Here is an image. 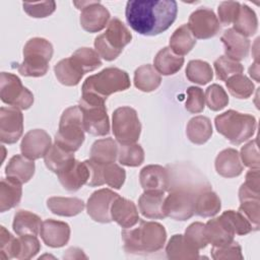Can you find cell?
Segmentation results:
<instances>
[{
  "label": "cell",
  "mask_w": 260,
  "mask_h": 260,
  "mask_svg": "<svg viewBox=\"0 0 260 260\" xmlns=\"http://www.w3.org/2000/svg\"><path fill=\"white\" fill-rule=\"evenodd\" d=\"M178 12L174 0H131L126 4L125 16L133 30L142 36H156L167 30Z\"/></svg>",
  "instance_id": "6da1fadb"
},
{
  "label": "cell",
  "mask_w": 260,
  "mask_h": 260,
  "mask_svg": "<svg viewBox=\"0 0 260 260\" xmlns=\"http://www.w3.org/2000/svg\"><path fill=\"white\" fill-rule=\"evenodd\" d=\"M211 189L206 181H200L195 184L184 181L180 184H169V195L164 200V211L167 216L176 220H187L195 213V201L197 195Z\"/></svg>",
  "instance_id": "7a4b0ae2"
},
{
  "label": "cell",
  "mask_w": 260,
  "mask_h": 260,
  "mask_svg": "<svg viewBox=\"0 0 260 260\" xmlns=\"http://www.w3.org/2000/svg\"><path fill=\"white\" fill-rule=\"evenodd\" d=\"M124 250L130 254H146L162 249L167 232L162 224L155 221L139 220L135 228L122 231Z\"/></svg>",
  "instance_id": "3957f363"
},
{
  "label": "cell",
  "mask_w": 260,
  "mask_h": 260,
  "mask_svg": "<svg viewBox=\"0 0 260 260\" xmlns=\"http://www.w3.org/2000/svg\"><path fill=\"white\" fill-rule=\"evenodd\" d=\"M214 124L217 132L235 145H239L251 138L257 126L254 116L234 110H229L216 116Z\"/></svg>",
  "instance_id": "277c9868"
},
{
  "label": "cell",
  "mask_w": 260,
  "mask_h": 260,
  "mask_svg": "<svg viewBox=\"0 0 260 260\" xmlns=\"http://www.w3.org/2000/svg\"><path fill=\"white\" fill-rule=\"evenodd\" d=\"M130 87V78L126 71L108 67L99 73L88 76L82 84V93H90L107 100L112 93L126 90Z\"/></svg>",
  "instance_id": "5b68a950"
},
{
  "label": "cell",
  "mask_w": 260,
  "mask_h": 260,
  "mask_svg": "<svg viewBox=\"0 0 260 260\" xmlns=\"http://www.w3.org/2000/svg\"><path fill=\"white\" fill-rule=\"evenodd\" d=\"M53 56L52 44L44 38H32L23 48V61L17 64L18 72L23 76H44L49 69Z\"/></svg>",
  "instance_id": "8992f818"
},
{
  "label": "cell",
  "mask_w": 260,
  "mask_h": 260,
  "mask_svg": "<svg viewBox=\"0 0 260 260\" xmlns=\"http://www.w3.org/2000/svg\"><path fill=\"white\" fill-rule=\"evenodd\" d=\"M132 40V35L127 26L117 17L112 18L104 34L94 39L95 52L106 61L115 60L124 47Z\"/></svg>",
  "instance_id": "52a82bcc"
},
{
  "label": "cell",
  "mask_w": 260,
  "mask_h": 260,
  "mask_svg": "<svg viewBox=\"0 0 260 260\" xmlns=\"http://www.w3.org/2000/svg\"><path fill=\"white\" fill-rule=\"evenodd\" d=\"M84 131L80 108L78 106L69 107L60 118L55 143L68 151L74 152L79 149L84 141Z\"/></svg>",
  "instance_id": "ba28073f"
},
{
  "label": "cell",
  "mask_w": 260,
  "mask_h": 260,
  "mask_svg": "<svg viewBox=\"0 0 260 260\" xmlns=\"http://www.w3.org/2000/svg\"><path fill=\"white\" fill-rule=\"evenodd\" d=\"M105 102V100L90 93H82L78 102L84 130L90 135L105 136L110 132V121Z\"/></svg>",
  "instance_id": "9c48e42d"
},
{
  "label": "cell",
  "mask_w": 260,
  "mask_h": 260,
  "mask_svg": "<svg viewBox=\"0 0 260 260\" xmlns=\"http://www.w3.org/2000/svg\"><path fill=\"white\" fill-rule=\"evenodd\" d=\"M112 128L115 138L120 144L135 143L141 132V124L137 112L130 107H120L113 113Z\"/></svg>",
  "instance_id": "30bf717a"
},
{
  "label": "cell",
  "mask_w": 260,
  "mask_h": 260,
  "mask_svg": "<svg viewBox=\"0 0 260 260\" xmlns=\"http://www.w3.org/2000/svg\"><path fill=\"white\" fill-rule=\"evenodd\" d=\"M0 98L3 103L20 110L29 109L34 103V94L16 75L8 72H1L0 75Z\"/></svg>",
  "instance_id": "8fae6325"
},
{
  "label": "cell",
  "mask_w": 260,
  "mask_h": 260,
  "mask_svg": "<svg viewBox=\"0 0 260 260\" xmlns=\"http://www.w3.org/2000/svg\"><path fill=\"white\" fill-rule=\"evenodd\" d=\"M80 13V24L88 32L101 31L108 25L110 19L109 10L99 1H81L73 2Z\"/></svg>",
  "instance_id": "7c38bea8"
},
{
  "label": "cell",
  "mask_w": 260,
  "mask_h": 260,
  "mask_svg": "<svg viewBox=\"0 0 260 260\" xmlns=\"http://www.w3.org/2000/svg\"><path fill=\"white\" fill-rule=\"evenodd\" d=\"M188 26L195 39L206 40L214 37L220 29V24L215 13L206 7L193 11L189 17Z\"/></svg>",
  "instance_id": "4fadbf2b"
},
{
  "label": "cell",
  "mask_w": 260,
  "mask_h": 260,
  "mask_svg": "<svg viewBox=\"0 0 260 260\" xmlns=\"http://www.w3.org/2000/svg\"><path fill=\"white\" fill-rule=\"evenodd\" d=\"M23 116L16 107H1L0 109V140L13 144L22 135Z\"/></svg>",
  "instance_id": "5bb4252c"
},
{
  "label": "cell",
  "mask_w": 260,
  "mask_h": 260,
  "mask_svg": "<svg viewBox=\"0 0 260 260\" xmlns=\"http://www.w3.org/2000/svg\"><path fill=\"white\" fill-rule=\"evenodd\" d=\"M118 196L117 193L106 188L94 191L87 200V214L94 221L102 223L111 222V207Z\"/></svg>",
  "instance_id": "9a60e30c"
},
{
  "label": "cell",
  "mask_w": 260,
  "mask_h": 260,
  "mask_svg": "<svg viewBox=\"0 0 260 260\" xmlns=\"http://www.w3.org/2000/svg\"><path fill=\"white\" fill-rule=\"evenodd\" d=\"M52 141L50 135L43 129L29 130L22 138L20 150L22 155L35 160L44 157L50 147Z\"/></svg>",
  "instance_id": "2e32d148"
},
{
  "label": "cell",
  "mask_w": 260,
  "mask_h": 260,
  "mask_svg": "<svg viewBox=\"0 0 260 260\" xmlns=\"http://www.w3.org/2000/svg\"><path fill=\"white\" fill-rule=\"evenodd\" d=\"M139 181L144 192L164 194L169 188V171L158 165L146 166L140 171Z\"/></svg>",
  "instance_id": "e0dca14e"
},
{
  "label": "cell",
  "mask_w": 260,
  "mask_h": 260,
  "mask_svg": "<svg viewBox=\"0 0 260 260\" xmlns=\"http://www.w3.org/2000/svg\"><path fill=\"white\" fill-rule=\"evenodd\" d=\"M57 176L65 190L74 192L87 184L90 177V171L85 160L79 161L75 159L66 170Z\"/></svg>",
  "instance_id": "ac0fdd59"
},
{
  "label": "cell",
  "mask_w": 260,
  "mask_h": 260,
  "mask_svg": "<svg viewBox=\"0 0 260 260\" xmlns=\"http://www.w3.org/2000/svg\"><path fill=\"white\" fill-rule=\"evenodd\" d=\"M40 235L47 246L60 248L65 246L70 239V226L64 221L46 219L42 222Z\"/></svg>",
  "instance_id": "d6986e66"
},
{
  "label": "cell",
  "mask_w": 260,
  "mask_h": 260,
  "mask_svg": "<svg viewBox=\"0 0 260 260\" xmlns=\"http://www.w3.org/2000/svg\"><path fill=\"white\" fill-rule=\"evenodd\" d=\"M204 234L208 243L213 247H222L234 241L235 233L226 221V219L220 215L209 219L204 224Z\"/></svg>",
  "instance_id": "ffe728a7"
},
{
  "label": "cell",
  "mask_w": 260,
  "mask_h": 260,
  "mask_svg": "<svg viewBox=\"0 0 260 260\" xmlns=\"http://www.w3.org/2000/svg\"><path fill=\"white\" fill-rule=\"evenodd\" d=\"M220 40L224 46V53L226 57L239 62L248 56L250 41L235 29L228 28L224 30Z\"/></svg>",
  "instance_id": "44dd1931"
},
{
  "label": "cell",
  "mask_w": 260,
  "mask_h": 260,
  "mask_svg": "<svg viewBox=\"0 0 260 260\" xmlns=\"http://www.w3.org/2000/svg\"><path fill=\"white\" fill-rule=\"evenodd\" d=\"M112 220L116 221L123 229L134 226L139 221V214L136 205L126 198L118 196L111 207Z\"/></svg>",
  "instance_id": "7402d4cb"
},
{
  "label": "cell",
  "mask_w": 260,
  "mask_h": 260,
  "mask_svg": "<svg viewBox=\"0 0 260 260\" xmlns=\"http://www.w3.org/2000/svg\"><path fill=\"white\" fill-rule=\"evenodd\" d=\"M214 166L216 173L223 178H235L243 172L240 153L234 148L221 150L215 158Z\"/></svg>",
  "instance_id": "603a6c76"
},
{
  "label": "cell",
  "mask_w": 260,
  "mask_h": 260,
  "mask_svg": "<svg viewBox=\"0 0 260 260\" xmlns=\"http://www.w3.org/2000/svg\"><path fill=\"white\" fill-rule=\"evenodd\" d=\"M35 168L34 160L25 157L24 155L16 154L9 159L5 168V175L7 178L23 184L32 178Z\"/></svg>",
  "instance_id": "cb8c5ba5"
},
{
  "label": "cell",
  "mask_w": 260,
  "mask_h": 260,
  "mask_svg": "<svg viewBox=\"0 0 260 260\" xmlns=\"http://www.w3.org/2000/svg\"><path fill=\"white\" fill-rule=\"evenodd\" d=\"M199 250L192 246L184 235H174L166 247L167 257L171 260H193L199 258Z\"/></svg>",
  "instance_id": "d4e9b609"
},
{
  "label": "cell",
  "mask_w": 260,
  "mask_h": 260,
  "mask_svg": "<svg viewBox=\"0 0 260 260\" xmlns=\"http://www.w3.org/2000/svg\"><path fill=\"white\" fill-rule=\"evenodd\" d=\"M165 196L161 193L144 192L138 200L139 211L143 216L152 219H162L167 217L164 211Z\"/></svg>",
  "instance_id": "484cf974"
},
{
  "label": "cell",
  "mask_w": 260,
  "mask_h": 260,
  "mask_svg": "<svg viewBox=\"0 0 260 260\" xmlns=\"http://www.w3.org/2000/svg\"><path fill=\"white\" fill-rule=\"evenodd\" d=\"M46 167L55 174H60L66 170L74 160V152L68 151L54 143L44 156Z\"/></svg>",
  "instance_id": "4316f807"
},
{
  "label": "cell",
  "mask_w": 260,
  "mask_h": 260,
  "mask_svg": "<svg viewBox=\"0 0 260 260\" xmlns=\"http://www.w3.org/2000/svg\"><path fill=\"white\" fill-rule=\"evenodd\" d=\"M21 195V183L10 178H2L0 183V211L4 212L17 206Z\"/></svg>",
  "instance_id": "83f0119b"
},
{
  "label": "cell",
  "mask_w": 260,
  "mask_h": 260,
  "mask_svg": "<svg viewBox=\"0 0 260 260\" xmlns=\"http://www.w3.org/2000/svg\"><path fill=\"white\" fill-rule=\"evenodd\" d=\"M153 63V67L159 74L173 75L182 68L184 58L175 54L170 47H165L157 52Z\"/></svg>",
  "instance_id": "f1b7e54d"
},
{
  "label": "cell",
  "mask_w": 260,
  "mask_h": 260,
  "mask_svg": "<svg viewBox=\"0 0 260 260\" xmlns=\"http://www.w3.org/2000/svg\"><path fill=\"white\" fill-rule=\"evenodd\" d=\"M48 208L60 216H75L84 208V202L76 197H50L47 200Z\"/></svg>",
  "instance_id": "f546056e"
},
{
  "label": "cell",
  "mask_w": 260,
  "mask_h": 260,
  "mask_svg": "<svg viewBox=\"0 0 260 260\" xmlns=\"http://www.w3.org/2000/svg\"><path fill=\"white\" fill-rule=\"evenodd\" d=\"M54 72L59 82L66 86L77 85L84 75L83 71L71 57L59 61L54 66Z\"/></svg>",
  "instance_id": "4dcf8cb0"
},
{
  "label": "cell",
  "mask_w": 260,
  "mask_h": 260,
  "mask_svg": "<svg viewBox=\"0 0 260 260\" xmlns=\"http://www.w3.org/2000/svg\"><path fill=\"white\" fill-rule=\"evenodd\" d=\"M90 159L101 165L115 162L118 156V145L113 138H103L93 142L90 148Z\"/></svg>",
  "instance_id": "1f68e13d"
},
{
  "label": "cell",
  "mask_w": 260,
  "mask_h": 260,
  "mask_svg": "<svg viewBox=\"0 0 260 260\" xmlns=\"http://www.w3.org/2000/svg\"><path fill=\"white\" fill-rule=\"evenodd\" d=\"M42 221L40 216L37 214L27 211V210H18L14 214L12 228L16 235H34L37 236L40 233Z\"/></svg>",
  "instance_id": "d6a6232c"
},
{
  "label": "cell",
  "mask_w": 260,
  "mask_h": 260,
  "mask_svg": "<svg viewBox=\"0 0 260 260\" xmlns=\"http://www.w3.org/2000/svg\"><path fill=\"white\" fill-rule=\"evenodd\" d=\"M186 134L189 140L195 144L205 143L212 135V125L205 116H196L192 118L186 128Z\"/></svg>",
  "instance_id": "836d02e7"
},
{
  "label": "cell",
  "mask_w": 260,
  "mask_h": 260,
  "mask_svg": "<svg viewBox=\"0 0 260 260\" xmlns=\"http://www.w3.org/2000/svg\"><path fill=\"white\" fill-rule=\"evenodd\" d=\"M160 82V74L150 64L142 65L134 72V84L141 91H153L159 86Z\"/></svg>",
  "instance_id": "e575fe53"
},
{
  "label": "cell",
  "mask_w": 260,
  "mask_h": 260,
  "mask_svg": "<svg viewBox=\"0 0 260 260\" xmlns=\"http://www.w3.org/2000/svg\"><path fill=\"white\" fill-rule=\"evenodd\" d=\"M221 202L211 189L200 192L195 201V213L201 217H211L219 212Z\"/></svg>",
  "instance_id": "d590c367"
},
{
  "label": "cell",
  "mask_w": 260,
  "mask_h": 260,
  "mask_svg": "<svg viewBox=\"0 0 260 260\" xmlns=\"http://www.w3.org/2000/svg\"><path fill=\"white\" fill-rule=\"evenodd\" d=\"M195 44L196 39L192 35L188 24H183L178 27L170 38V48L179 56L188 54Z\"/></svg>",
  "instance_id": "8d00e7d4"
},
{
  "label": "cell",
  "mask_w": 260,
  "mask_h": 260,
  "mask_svg": "<svg viewBox=\"0 0 260 260\" xmlns=\"http://www.w3.org/2000/svg\"><path fill=\"white\" fill-rule=\"evenodd\" d=\"M233 23V29L246 38L253 36L258 28V19L256 13L246 4L241 5L238 15Z\"/></svg>",
  "instance_id": "74e56055"
},
{
  "label": "cell",
  "mask_w": 260,
  "mask_h": 260,
  "mask_svg": "<svg viewBox=\"0 0 260 260\" xmlns=\"http://www.w3.org/2000/svg\"><path fill=\"white\" fill-rule=\"evenodd\" d=\"M41 250V244L34 235H23L15 238L13 258L27 260L35 257Z\"/></svg>",
  "instance_id": "f35d334b"
},
{
  "label": "cell",
  "mask_w": 260,
  "mask_h": 260,
  "mask_svg": "<svg viewBox=\"0 0 260 260\" xmlns=\"http://www.w3.org/2000/svg\"><path fill=\"white\" fill-rule=\"evenodd\" d=\"M185 72L189 81L200 85L208 83L213 78L211 66L202 60H191L187 64Z\"/></svg>",
  "instance_id": "ab89813d"
},
{
  "label": "cell",
  "mask_w": 260,
  "mask_h": 260,
  "mask_svg": "<svg viewBox=\"0 0 260 260\" xmlns=\"http://www.w3.org/2000/svg\"><path fill=\"white\" fill-rule=\"evenodd\" d=\"M72 60L79 66L83 73L98 69L102 65L100 55L90 48H79L72 55Z\"/></svg>",
  "instance_id": "60d3db41"
},
{
  "label": "cell",
  "mask_w": 260,
  "mask_h": 260,
  "mask_svg": "<svg viewBox=\"0 0 260 260\" xmlns=\"http://www.w3.org/2000/svg\"><path fill=\"white\" fill-rule=\"evenodd\" d=\"M118 160L123 166L138 167L144 160V150L136 143L121 144L118 147Z\"/></svg>",
  "instance_id": "b9f144b4"
},
{
  "label": "cell",
  "mask_w": 260,
  "mask_h": 260,
  "mask_svg": "<svg viewBox=\"0 0 260 260\" xmlns=\"http://www.w3.org/2000/svg\"><path fill=\"white\" fill-rule=\"evenodd\" d=\"M230 93L237 99H248L254 92V83L245 75L237 74L225 81Z\"/></svg>",
  "instance_id": "7bdbcfd3"
},
{
  "label": "cell",
  "mask_w": 260,
  "mask_h": 260,
  "mask_svg": "<svg viewBox=\"0 0 260 260\" xmlns=\"http://www.w3.org/2000/svg\"><path fill=\"white\" fill-rule=\"evenodd\" d=\"M213 65L217 79L222 81L229 79L234 75L241 74L244 71V67L240 62L235 61L226 56L218 57L214 61Z\"/></svg>",
  "instance_id": "ee69618b"
},
{
  "label": "cell",
  "mask_w": 260,
  "mask_h": 260,
  "mask_svg": "<svg viewBox=\"0 0 260 260\" xmlns=\"http://www.w3.org/2000/svg\"><path fill=\"white\" fill-rule=\"evenodd\" d=\"M204 99L206 105L211 111H220L229 104V96L225 90L219 84H211L205 90Z\"/></svg>",
  "instance_id": "f6af8a7d"
},
{
  "label": "cell",
  "mask_w": 260,
  "mask_h": 260,
  "mask_svg": "<svg viewBox=\"0 0 260 260\" xmlns=\"http://www.w3.org/2000/svg\"><path fill=\"white\" fill-rule=\"evenodd\" d=\"M221 215L230 223L235 235L245 236V235L255 231L253 225L251 224V222L240 211L226 210V211L222 212Z\"/></svg>",
  "instance_id": "bcb514c9"
},
{
  "label": "cell",
  "mask_w": 260,
  "mask_h": 260,
  "mask_svg": "<svg viewBox=\"0 0 260 260\" xmlns=\"http://www.w3.org/2000/svg\"><path fill=\"white\" fill-rule=\"evenodd\" d=\"M103 178L105 184L114 189H120L126 179V173L123 168L115 162L103 166Z\"/></svg>",
  "instance_id": "7dc6e473"
},
{
  "label": "cell",
  "mask_w": 260,
  "mask_h": 260,
  "mask_svg": "<svg viewBox=\"0 0 260 260\" xmlns=\"http://www.w3.org/2000/svg\"><path fill=\"white\" fill-rule=\"evenodd\" d=\"M211 257L214 260H242V248L237 242L233 241L222 247H212Z\"/></svg>",
  "instance_id": "c3c4849f"
},
{
  "label": "cell",
  "mask_w": 260,
  "mask_h": 260,
  "mask_svg": "<svg viewBox=\"0 0 260 260\" xmlns=\"http://www.w3.org/2000/svg\"><path fill=\"white\" fill-rule=\"evenodd\" d=\"M253 225L255 231L259 230L260 222V199L241 201L239 210Z\"/></svg>",
  "instance_id": "681fc988"
},
{
  "label": "cell",
  "mask_w": 260,
  "mask_h": 260,
  "mask_svg": "<svg viewBox=\"0 0 260 260\" xmlns=\"http://www.w3.org/2000/svg\"><path fill=\"white\" fill-rule=\"evenodd\" d=\"M184 237L192 246L198 250L205 248L208 244L204 234V224L199 221L191 223L186 229Z\"/></svg>",
  "instance_id": "f907efd6"
},
{
  "label": "cell",
  "mask_w": 260,
  "mask_h": 260,
  "mask_svg": "<svg viewBox=\"0 0 260 260\" xmlns=\"http://www.w3.org/2000/svg\"><path fill=\"white\" fill-rule=\"evenodd\" d=\"M23 10L31 17L43 18L52 14L56 9L55 1L23 2Z\"/></svg>",
  "instance_id": "816d5d0a"
},
{
  "label": "cell",
  "mask_w": 260,
  "mask_h": 260,
  "mask_svg": "<svg viewBox=\"0 0 260 260\" xmlns=\"http://www.w3.org/2000/svg\"><path fill=\"white\" fill-rule=\"evenodd\" d=\"M240 157L244 166L250 169H259L260 157L257 146V139L251 140L241 148Z\"/></svg>",
  "instance_id": "f5cc1de1"
},
{
  "label": "cell",
  "mask_w": 260,
  "mask_h": 260,
  "mask_svg": "<svg viewBox=\"0 0 260 260\" xmlns=\"http://www.w3.org/2000/svg\"><path fill=\"white\" fill-rule=\"evenodd\" d=\"M187 101L185 104V108L188 112L192 114L200 113L204 110L205 99L203 90L197 86H190L187 89Z\"/></svg>",
  "instance_id": "db71d44e"
},
{
  "label": "cell",
  "mask_w": 260,
  "mask_h": 260,
  "mask_svg": "<svg viewBox=\"0 0 260 260\" xmlns=\"http://www.w3.org/2000/svg\"><path fill=\"white\" fill-rule=\"evenodd\" d=\"M241 4L236 1H224L221 2L217 8L219 21L224 24H231L236 19L240 10Z\"/></svg>",
  "instance_id": "11a10c76"
},
{
  "label": "cell",
  "mask_w": 260,
  "mask_h": 260,
  "mask_svg": "<svg viewBox=\"0 0 260 260\" xmlns=\"http://www.w3.org/2000/svg\"><path fill=\"white\" fill-rule=\"evenodd\" d=\"M14 242L15 238L4 226H0V259L13 258Z\"/></svg>",
  "instance_id": "9f6ffc18"
},
{
  "label": "cell",
  "mask_w": 260,
  "mask_h": 260,
  "mask_svg": "<svg viewBox=\"0 0 260 260\" xmlns=\"http://www.w3.org/2000/svg\"><path fill=\"white\" fill-rule=\"evenodd\" d=\"M85 161L87 162V165L89 167V171H90V177H89V180L86 185H88L90 187L104 185L105 184L104 178H103V166L104 165L94 162L91 159H86Z\"/></svg>",
  "instance_id": "6f0895ef"
},
{
  "label": "cell",
  "mask_w": 260,
  "mask_h": 260,
  "mask_svg": "<svg viewBox=\"0 0 260 260\" xmlns=\"http://www.w3.org/2000/svg\"><path fill=\"white\" fill-rule=\"evenodd\" d=\"M244 185L250 190L256 193H260V183H259V169H250L245 178Z\"/></svg>",
  "instance_id": "680465c9"
},
{
  "label": "cell",
  "mask_w": 260,
  "mask_h": 260,
  "mask_svg": "<svg viewBox=\"0 0 260 260\" xmlns=\"http://www.w3.org/2000/svg\"><path fill=\"white\" fill-rule=\"evenodd\" d=\"M239 198H240V201H245L250 199H260V193L253 192L248 187H246L243 183L239 190Z\"/></svg>",
  "instance_id": "91938a15"
},
{
  "label": "cell",
  "mask_w": 260,
  "mask_h": 260,
  "mask_svg": "<svg viewBox=\"0 0 260 260\" xmlns=\"http://www.w3.org/2000/svg\"><path fill=\"white\" fill-rule=\"evenodd\" d=\"M249 73L250 75L257 81L259 82V77H258V74H259V66H258V62L255 61L249 68Z\"/></svg>",
  "instance_id": "94428289"
}]
</instances>
